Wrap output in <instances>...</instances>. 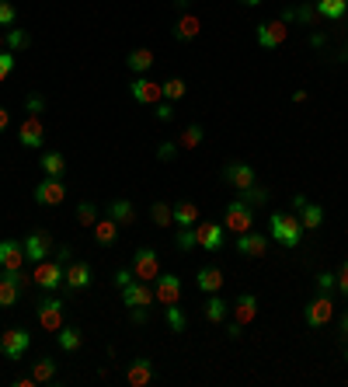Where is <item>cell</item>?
Wrapping results in <instances>:
<instances>
[{
  "label": "cell",
  "instance_id": "obj_1",
  "mask_svg": "<svg viewBox=\"0 0 348 387\" xmlns=\"http://www.w3.org/2000/svg\"><path fill=\"white\" fill-rule=\"evenodd\" d=\"M268 237L279 241L282 248H300V241H303V223H300L296 216H289V213H272V220H268Z\"/></svg>",
  "mask_w": 348,
  "mask_h": 387
},
{
  "label": "cell",
  "instance_id": "obj_2",
  "mask_svg": "<svg viewBox=\"0 0 348 387\" xmlns=\"http://www.w3.org/2000/svg\"><path fill=\"white\" fill-rule=\"evenodd\" d=\"M28 287H32V276H25L21 269H0V307H14Z\"/></svg>",
  "mask_w": 348,
  "mask_h": 387
},
{
  "label": "cell",
  "instance_id": "obj_3",
  "mask_svg": "<svg viewBox=\"0 0 348 387\" xmlns=\"http://www.w3.org/2000/svg\"><path fill=\"white\" fill-rule=\"evenodd\" d=\"M223 227H227L230 234H248V230H255V206H248L244 199H234V202L227 206V213H223Z\"/></svg>",
  "mask_w": 348,
  "mask_h": 387
},
{
  "label": "cell",
  "instance_id": "obj_4",
  "mask_svg": "<svg viewBox=\"0 0 348 387\" xmlns=\"http://www.w3.org/2000/svg\"><path fill=\"white\" fill-rule=\"evenodd\" d=\"M63 269H67V265H60L56 258H46V262H35V273H32V283H35L39 290H46V293L63 290Z\"/></svg>",
  "mask_w": 348,
  "mask_h": 387
},
{
  "label": "cell",
  "instance_id": "obj_5",
  "mask_svg": "<svg viewBox=\"0 0 348 387\" xmlns=\"http://www.w3.org/2000/svg\"><path fill=\"white\" fill-rule=\"evenodd\" d=\"M129 269H133V276H136V280L150 283V280H157V276H161V258H157V251H154V248H136V251H133Z\"/></svg>",
  "mask_w": 348,
  "mask_h": 387
},
{
  "label": "cell",
  "instance_id": "obj_6",
  "mask_svg": "<svg viewBox=\"0 0 348 387\" xmlns=\"http://www.w3.org/2000/svg\"><path fill=\"white\" fill-rule=\"evenodd\" d=\"M303 317H307L310 328H324V324H331V317H335V300H331V293L314 296V300L303 307Z\"/></svg>",
  "mask_w": 348,
  "mask_h": 387
},
{
  "label": "cell",
  "instance_id": "obj_7",
  "mask_svg": "<svg viewBox=\"0 0 348 387\" xmlns=\"http://www.w3.org/2000/svg\"><path fill=\"white\" fill-rule=\"evenodd\" d=\"M35 314L46 332H60L63 328V296H42L35 303Z\"/></svg>",
  "mask_w": 348,
  "mask_h": 387
},
{
  "label": "cell",
  "instance_id": "obj_8",
  "mask_svg": "<svg viewBox=\"0 0 348 387\" xmlns=\"http://www.w3.org/2000/svg\"><path fill=\"white\" fill-rule=\"evenodd\" d=\"M94 283V269L87 265V262H70L67 269H63V293H81V290H87Z\"/></svg>",
  "mask_w": 348,
  "mask_h": 387
},
{
  "label": "cell",
  "instance_id": "obj_9",
  "mask_svg": "<svg viewBox=\"0 0 348 387\" xmlns=\"http://www.w3.org/2000/svg\"><path fill=\"white\" fill-rule=\"evenodd\" d=\"M53 234L49 230H32L28 237H25V258L28 262H46L49 255H53Z\"/></svg>",
  "mask_w": 348,
  "mask_h": 387
},
{
  "label": "cell",
  "instance_id": "obj_10",
  "mask_svg": "<svg viewBox=\"0 0 348 387\" xmlns=\"http://www.w3.org/2000/svg\"><path fill=\"white\" fill-rule=\"evenodd\" d=\"M28 346H32V335L25 332V328H11V332H4L0 335V353L14 363V360H21L25 353H28Z\"/></svg>",
  "mask_w": 348,
  "mask_h": 387
},
{
  "label": "cell",
  "instance_id": "obj_11",
  "mask_svg": "<svg viewBox=\"0 0 348 387\" xmlns=\"http://www.w3.org/2000/svg\"><path fill=\"white\" fill-rule=\"evenodd\" d=\"M67 199V185H63V178H42L39 185H35V206H60Z\"/></svg>",
  "mask_w": 348,
  "mask_h": 387
},
{
  "label": "cell",
  "instance_id": "obj_12",
  "mask_svg": "<svg viewBox=\"0 0 348 387\" xmlns=\"http://www.w3.org/2000/svg\"><path fill=\"white\" fill-rule=\"evenodd\" d=\"M223 182H230L234 189L244 192V189H251L258 178H255V168H251V164H244V161H227V164H223Z\"/></svg>",
  "mask_w": 348,
  "mask_h": 387
},
{
  "label": "cell",
  "instance_id": "obj_13",
  "mask_svg": "<svg viewBox=\"0 0 348 387\" xmlns=\"http://www.w3.org/2000/svg\"><path fill=\"white\" fill-rule=\"evenodd\" d=\"M195 237H199L202 251H220L223 241H227V227H223V223H209V220H202V223L195 227Z\"/></svg>",
  "mask_w": 348,
  "mask_h": 387
},
{
  "label": "cell",
  "instance_id": "obj_14",
  "mask_svg": "<svg viewBox=\"0 0 348 387\" xmlns=\"http://www.w3.org/2000/svg\"><path fill=\"white\" fill-rule=\"evenodd\" d=\"M289 39V25L279 18V21H265L258 25V46L261 49H279L282 42Z\"/></svg>",
  "mask_w": 348,
  "mask_h": 387
},
{
  "label": "cell",
  "instance_id": "obj_15",
  "mask_svg": "<svg viewBox=\"0 0 348 387\" xmlns=\"http://www.w3.org/2000/svg\"><path fill=\"white\" fill-rule=\"evenodd\" d=\"M234 248H237L244 258H261V255L268 251V237L258 234V230H248V234H237Z\"/></svg>",
  "mask_w": 348,
  "mask_h": 387
},
{
  "label": "cell",
  "instance_id": "obj_16",
  "mask_svg": "<svg viewBox=\"0 0 348 387\" xmlns=\"http://www.w3.org/2000/svg\"><path fill=\"white\" fill-rule=\"evenodd\" d=\"M129 91H133V101H140V105H157V101L164 98V88H161V84H154L147 74H140V77L133 81V88H129Z\"/></svg>",
  "mask_w": 348,
  "mask_h": 387
},
{
  "label": "cell",
  "instance_id": "obj_17",
  "mask_svg": "<svg viewBox=\"0 0 348 387\" xmlns=\"http://www.w3.org/2000/svg\"><path fill=\"white\" fill-rule=\"evenodd\" d=\"M18 140H21V147H28V150H35V147H42V143H46V129H42L39 115H28V119L21 122Z\"/></svg>",
  "mask_w": 348,
  "mask_h": 387
},
{
  "label": "cell",
  "instance_id": "obj_18",
  "mask_svg": "<svg viewBox=\"0 0 348 387\" xmlns=\"http://www.w3.org/2000/svg\"><path fill=\"white\" fill-rule=\"evenodd\" d=\"M230 314H234L237 324H251V321H258V296H255V293H241V296L234 300Z\"/></svg>",
  "mask_w": 348,
  "mask_h": 387
},
{
  "label": "cell",
  "instance_id": "obj_19",
  "mask_svg": "<svg viewBox=\"0 0 348 387\" xmlns=\"http://www.w3.org/2000/svg\"><path fill=\"white\" fill-rule=\"evenodd\" d=\"M154 283H157V287H154V300H161L164 307L181 300V280H178L174 273H168V276H157Z\"/></svg>",
  "mask_w": 348,
  "mask_h": 387
},
{
  "label": "cell",
  "instance_id": "obj_20",
  "mask_svg": "<svg viewBox=\"0 0 348 387\" xmlns=\"http://www.w3.org/2000/svg\"><path fill=\"white\" fill-rule=\"evenodd\" d=\"M25 258V241H0V269H21Z\"/></svg>",
  "mask_w": 348,
  "mask_h": 387
},
{
  "label": "cell",
  "instance_id": "obj_21",
  "mask_svg": "<svg viewBox=\"0 0 348 387\" xmlns=\"http://www.w3.org/2000/svg\"><path fill=\"white\" fill-rule=\"evenodd\" d=\"M122 303H126V307H150V303H154V290H150L143 280H140V283L133 280V283L122 290Z\"/></svg>",
  "mask_w": 348,
  "mask_h": 387
},
{
  "label": "cell",
  "instance_id": "obj_22",
  "mask_svg": "<svg viewBox=\"0 0 348 387\" xmlns=\"http://www.w3.org/2000/svg\"><path fill=\"white\" fill-rule=\"evenodd\" d=\"M91 234H94V244H98V248H112V244L119 241V223H115L112 216H105V220H98V223L91 227Z\"/></svg>",
  "mask_w": 348,
  "mask_h": 387
},
{
  "label": "cell",
  "instance_id": "obj_23",
  "mask_svg": "<svg viewBox=\"0 0 348 387\" xmlns=\"http://www.w3.org/2000/svg\"><path fill=\"white\" fill-rule=\"evenodd\" d=\"M150 381H154V367H150V360H143V356L133 360L129 370H126V384L129 387H147Z\"/></svg>",
  "mask_w": 348,
  "mask_h": 387
},
{
  "label": "cell",
  "instance_id": "obj_24",
  "mask_svg": "<svg viewBox=\"0 0 348 387\" xmlns=\"http://www.w3.org/2000/svg\"><path fill=\"white\" fill-rule=\"evenodd\" d=\"M195 287L202 293H220L223 290V273H220L216 265H202V269L195 273Z\"/></svg>",
  "mask_w": 348,
  "mask_h": 387
},
{
  "label": "cell",
  "instance_id": "obj_25",
  "mask_svg": "<svg viewBox=\"0 0 348 387\" xmlns=\"http://www.w3.org/2000/svg\"><path fill=\"white\" fill-rule=\"evenodd\" d=\"M199 32H202V21H199L195 14H181V18L174 21V39H178V42H192Z\"/></svg>",
  "mask_w": 348,
  "mask_h": 387
},
{
  "label": "cell",
  "instance_id": "obj_26",
  "mask_svg": "<svg viewBox=\"0 0 348 387\" xmlns=\"http://www.w3.org/2000/svg\"><path fill=\"white\" fill-rule=\"evenodd\" d=\"M202 314H206V321H209V324H220V321H227V314H230V303H227L220 293H209V300H206Z\"/></svg>",
  "mask_w": 348,
  "mask_h": 387
},
{
  "label": "cell",
  "instance_id": "obj_27",
  "mask_svg": "<svg viewBox=\"0 0 348 387\" xmlns=\"http://www.w3.org/2000/svg\"><path fill=\"white\" fill-rule=\"evenodd\" d=\"M39 168L46 171V178H63V175H67V157H63L60 150H46Z\"/></svg>",
  "mask_w": 348,
  "mask_h": 387
},
{
  "label": "cell",
  "instance_id": "obj_28",
  "mask_svg": "<svg viewBox=\"0 0 348 387\" xmlns=\"http://www.w3.org/2000/svg\"><path fill=\"white\" fill-rule=\"evenodd\" d=\"M108 216H112L119 227H129V223L136 220V206H133L129 199H115V202L108 206Z\"/></svg>",
  "mask_w": 348,
  "mask_h": 387
},
{
  "label": "cell",
  "instance_id": "obj_29",
  "mask_svg": "<svg viewBox=\"0 0 348 387\" xmlns=\"http://www.w3.org/2000/svg\"><path fill=\"white\" fill-rule=\"evenodd\" d=\"M171 216L178 227H195V223H199V206H195V202H174Z\"/></svg>",
  "mask_w": 348,
  "mask_h": 387
},
{
  "label": "cell",
  "instance_id": "obj_30",
  "mask_svg": "<svg viewBox=\"0 0 348 387\" xmlns=\"http://www.w3.org/2000/svg\"><path fill=\"white\" fill-rule=\"evenodd\" d=\"M56 342H60V349H63V353H77V349L84 346V335H81V328L63 324V328H60V335H56Z\"/></svg>",
  "mask_w": 348,
  "mask_h": 387
},
{
  "label": "cell",
  "instance_id": "obj_31",
  "mask_svg": "<svg viewBox=\"0 0 348 387\" xmlns=\"http://www.w3.org/2000/svg\"><path fill=\"white\" fill-rule=\"evenodd\" d=\"M321 18H328V21H342L348 14V0H317V7H314Z\"/></svg>",
  "mask_w": 348,
  "mask_h": 387
},
{
  "label": "cell",
  "instance_id": "obj_32",
  "mask_svg": "<svg viewBox=\"0 0 348 387\" xmlns=\"http://www.w3.org/2000/svg\"><path fill=\"white\" fill-rule=\"evenodd\" d=\"M32 377H35V384H53L56 381V360L42 356L39 363H32Z\"/></svg>",
  "mask_w": 348,
  "mask_h": 387
},
{
  "label": "cell",
  "instance_id": "obj_33",
  "mask_svg": "<svg viewBox=\"0 0 348 387\" xmlns=\"http://www.w3.org/2000/svg\"><path fill=\"white\" fill-rule=\"evenodd\" d=\"M126 63H129L133 74H150V67H154V53H150V49H133Z\"/></svg>",
  "mask_w": 348,
  "mask_h": 387
},
{
  "label": "cell",
  "instance_id": "obj_34",
  "mask_svg": "<svg viewBox=\"0 0 348 387\" xmlns=\"http://www.w3.org/2000/svg\"><path fill=\"white\" fill-rule=\"evenodd\" d=\"M300 223H303V230H317V227L324 223V209H321L317 202H307V206L300 209Z\"/></svg>",
  "mask_w": 348,
  "mask_h": 387
},
{
  "label": "cell",
  "instance_id": "obj_35",
  "mask_svg": "<svg viewBox=\"0 0 348 387\" xmlns=\"http://www.w3.org/2000/svg\"><path fill=\"white\" fill-rule=\"evenodd\" d=\"M4 46H7L11 53H21V49H28V46H32V35H28V32H21V28H7Z\"/></svg>",
  "mask_w": 348,
  "mask_h": 387
},
{
  "label": "cell",
  "instance_id": "obj_36",
  "mask_svg": "<svg viewBox=\"0 0 348 387\" xmlns=\"http://www.w3.org/2000/svg\"><path fill=\"white\" fill-rule=\"evenodd\" d=\"M206 140V133H202V126L199 122H192V126H185V133H181V140H178V147L181 150H195L199 143Z\"/></svg>",
  "mask_w": 348,
  "mask_h": 387
},
{
  "label": "cell",
  "instance_id": "obj_37",
  "mask_svg": "<svg viewBox=\"0 0 348 387\" xmlns=\"http://www.w3.org/2000/svg\"><path fill=\"white\" fill-rule=\"evenodd\" d=\"M164 317H168V328H171L174 335H181V332L188 328V321H185V314H181L178 303H168V307H164Z\"/></svg>",
  "mask_w": 348,
  "mask_h": 387
},
{
  "label": "cell",
  "instance_id": "obj_38",
  "mask_svg": "<svg viewBox=\"0 0 348 387\" xmlns=\"http://www.w3.org/2000/svg\"><path fill=\"white\" fill-rule=\"evenodd\" d=\"M241 199H244L248 206H255V209H258V206H265V202H268V189L255 182L251 189H244V192H241Z\"/></svg>",
  "mask_w": 348,
  "mask_h": 387
},
{
  "label": "cell",
  "instance_id": "obj_39",
  "mask_svg": "<svg viewBox=\"0 0 348 387\" xmlns=\"http://www.w3.org/2000/svg\"><path fill=\"white\" fill-rule=\"evenodd\" d=\"M174 244H178V251H192V248L199 244V237H195V230H192V227H178Z\"/></svg>",
  "mask_w": 348,
  "mask_h": 387
},
{
  "label": "cell",
  "instance_id": "obj_40",
  "mask_svg": "<svg viewBox=\"0 0 348 387\" xmlns=\"http://www.w3.org/2000/svg\"><path fill=\"white\" fill-rule=\"evenodd\" d=\"M150 216H154V223H157V227H171V223H174L171 206H168V202H154V206H150Z\"/></svg>",
  "mask_w": 348,
  "mask_h": 387
},
{
  "label": "cell",
  "instance_id": "obj_41",
  "mask_svg": "<svg viewBox=\"0 0 348 387\" xmlns=\"http://www.w3.org/2000/svg\"><path fill=\"white\" fill-rule=\"evenodd\" d=\"M77 223L87 227V230L98 223V206H94V202H81V206H77Z\"/></svg>",
  "mask_w": 348,
  "mask_h": 387
},
{
  "label": "cell",
  "instance_id": "obj_42",
  "mask_svg": "<svg viewBox=\"0 0 348 387\" xmlns=\"http://www.w3.org/2000/svg\"><path fill=\"white\" fill-rule=\"evenodd\" d=\"M161 88H164V98H168V101H178V98H185V91H188L181 77H171V81H164Z\"/></svg>",
  "mask_w": 348,
  "mask_h": 387
},
{
  "label": "cell",
  "instance_id": "obj_43",
  "mask_svg": "<svg viewBox=\"0 0 348 387\" xmlns=\"http://www.w3.org/2000/svg\"><path fill=\"white\" fill-rule=\"evenodd\" d=\"M14 21H18V11H14V4L0 0V28H11Z\"/></svg>",
  "mask_w": 348,
  "mask_h": 387
},
{
  "label": "cell",
  "instance_id": "obj_44",
  "mask_svg": "<svg viewBox=\"0 0 348 387\" xmlns=\"http://www.w3.org/2000/svg\"><path fill=\"white\" fill-rule=\"evenodd\" d=\"M14 74V53L11 49H0V81H7Z\"/></svg>",
  "mask_w": 348,
  "mask_h": 387
},
{
  "label": "cell",
  "instance_id": "obj_45",
  "mask_svg": "<svg viewBox=\"0 0 348 387\" xmlns=\"http://www.w3.org/2000/svg\"><path fill=\"white\" fill-rule=\"evenodd\" d=\"M335 287H338V276H335V273H321V276H317V290L321 293H331Z\"/></svg>",
  "mask_w": 348,
  "mask_h": 387
},
{
  "label": "cell",
  "instance_id": "obj_46",
  "mask_svg": "<svg viewBox=\"0 0 348 387\" xmlns=\"http://www.w3.org/2000/svg\"><path fill=\"white\" fill-rule=\"evenodd\" d=\"M42 108H46V98H42V95H28V98H25V112H28V115H39Z\"/></svg>",
  "mask_w": 348,
  "mask_h": 387
},
{
  "label": "cell",
  "instance_id": "obj_47",
  "mask_svg": "<svg viewBox=\"0 0 348 387\" xmlns=\"http://www.w3.org/2000/svg\"><path fill=\"white\" fill-rule=\"evenodd\" d=\"M53 258H56L60 265H70V262H74V248H70V244H60V248H53Z\"/></svg>",
  "mask_w": 348,
  "mask_h": 387
},
{
  "label": "cell",
  "instance_id": "obj_48",
  "mask_svg": "<svg viewBox=\"0 0 348 387\" xmlns=\"http://www.w3.org/2000/svg\"><path fill=\"white\" fill-rule=\"evenodd\" d=\"M129 317H133V324H147L150 321V307H129Z\"/></svg>",
  "mask_w": 348,
  "mask_h": 387
},
{
  "label": "cell",
  "instance_id": "obj_49",
  "mask_svg": "<svg viewBox=\"0 0 348 387\" xmlns=\"http://www.w3.org/2000/svg\"><path fill=\"white\" fill-rule=\"evenodd\" d=\"M133 280H136V276H133V269H119V273H115V287H119V290H126Z\"/></svg>",
  "mask_w": 348,
  "mask_h": 387
},
{
  "label": "cell",
  "instance_id": "obj_50",
  "mask_svg": "<svg viewBox=\"0 0 348 387\" xmlns=\"http://www.w3.org/2000/svg\"><path fill=\"white\" fill-rule=\"evenodd\" d=\"M296 21L310 25V21H314V4H303V7H296Z\"/></svg>",
  "mask_w": 348,
  "mask_h": 387
},
{
  "label": "cell",
  "instance_id": "obj_51",
  "mask_svg": "<svg viewBox=\"0 0 348 387\" xmlns=\"http://www.w3.org/2000/svg\"><path fill=\"white\" fill-rule=\"evenodd\" d=\"M335 290H342L348 296V258L342 262V269H338V287H335Z\"/></svg>",
  "mask_w": 348,
  "mask_h": 387
},
{
  "label": "cell",
  "instance_id": "obj_52",
  "mask_svg": "<svg viewBox=\"0 0 348 387\" xmlns=\"http://www.w3.org/2000/svg\"><path fill=\"white\" fill-rule=\"evenodd\" d=\"M154 108H157V119H161V122H168V119H171V101H157V105H154Z\"/></svg>",
  "mask_w": 348,
  "mask_h": 387
},
{
  "label": "cell",
  "instance_id": "obj_53",
  "mask_svg": "<svg viewBox=\"0 0 348 387\" xmlns=\"http://www.w3.org/2000/svg\"><path fill=\"white\" fill-rule=\"evenodd\" d=\"M174 150H178V147H174L171 140H168V143H161V150H157V157H161V161H171V157H174Z\"/></svg>",
  "mask_w": 348,
  "mask_h": 387
},
{
  "label": "cell",
  "instance_id": "obj_54",
  "mask_svg": "<svg viewBox=\"0 0 348 387\" xmlns=\"http://www.w3.org/2000/svg\"><path fill=\"white\" fill-rule=\"evenodd\" d=\"M324 42H328V35H324V32H310V46H314V49H321Z\"/></svg>",
  "mask_w": 348,
  "mask_h": 387
},
{
  "label": "cell",
  "instance_id": "obj_55",
  "mask_svg": "<svg viewBox=\"0 0 348 387\" xmlns=\"http://www.w3.org/2000/svg\"><path fill=\"white\" fill-rule=\"evenodd\" d=\"M241 332H244V324H237V321H230V328H227V335H230V339H241Z\"/></svg>",
  "mask_w": 348,
  "mask_h": 387
},
{
  "label": "cell",
  "instance_id": "obj_56",
  "mask_svg": "<svg viewBox=\"0 0 348 387\" xmlns=\"http://www.w3.org/2000/svg\"><path fill=\"white\" fill-rule=\"evenodd\" d=\"M7 126H11V112L0 108V133H7Z\"/></svg>",
  "mask_w": 348,
  "mask_h": 387
},
{
  "label": "cell",
  "instance_id": "obj_57",
  "mask_svg": "<svg viewBox=\"0 0 348 387\" xmlns=\"http://www.w3.org/2000/svg\"><path fill=\"white\" fill-rule=\"evenodd\" d=\"M303 206H307V195H293V209H296V213H300V209H303Z\"/></svg>",
  "mask_w": 348,
  "mask_h": 387
},
{
  "label": "cell",
  "instance_id": "obj_58",
  "mask_svg": "<svg viewBox=\"0 0 348 387\" xmlns=\"http://www.w3.org/2000/svg\"><path fill=\"white\" fill-rule=\"evenodd\" d=\"M14 387H35V377H18Z\"/></svg>",
  "mask_w": 348,
  "mask_h": 387
},
{
  "label": "cell",
  "instance_id": "obj_59",
  "mask_svg": "<svg viewBox=\"0 0 348 387\" xmlns=\"http://www.w3.org/2000/svg\"><path fill=\"white\" fill-rule=\"evenodd\" d=\"M342 339L348 342V314H342Z\"/></svg>",
  "mask_w": 348,
  "mask_h": 387
},
{
  "label": "cell",
  "instance_id": "obj_60",
  "mask_svg": "<svg viewBox=\"0 0 348 387\" xmlns=\"http://www.w3.org/2000/svg\"><path fill=\"white\" fill-rule=\"evenodd\" d=\"M338 60H345V63H348V46H342V53H338Z\"/></svg>",
  "mask_w": 348,
  "mask_h": 387
},
{
  "label": "cell",
  "instance_id": "obj_61",
  "mask_svg": "<svg viewBox=\"0 0 348 387\" xmlns=\"http://www.w3.org/2000/svg\"><path fill=\"white\" fill-rule=\"evenodd\" d=\"M241 4H244V7H258L261 0H241Z\"/></svg>",
  "mask_w": 348,
  "mask_h": 387
},
{
  "label": "cell",
  "instance_id": "obj_62",
  "mask_svg": "<svg viewBox=\"0 0 348 387\" xmlns=\"http://www.w3.org/2000/svg\"><path fill=\"white\" fill-rule=\"evenodd\" d=\"M0 49H4V28H0Z\"/></svg>",
  "mask_w": 348,
  "mask_h": 387
},
{
  "label": "cell",
  "instance_id": "obj_63",
  "mask_svg": "<svg viewBox=\"0 0 348 387\" xmlns=\"http://www.w3.org/2000/svg\"><path fill=\"white\" fill-rule=\"evenodd\" d=\"M345 363H348V349H345Z\"/></svg>",
  "mask_w": 348,
  "mask_h": 387
}]
</instances>
